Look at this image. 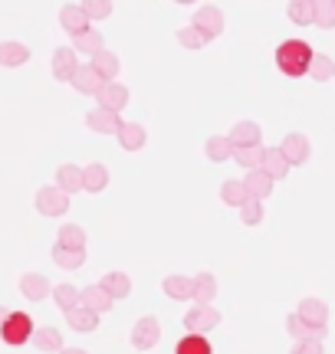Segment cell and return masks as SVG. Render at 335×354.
<instances>
[{"label":"cell","instance_id":"cb8c5ba5","mask_svg":"<svg viewBox=\"0 0 335 354\" xmlns=\"http://www.w3.org/2000/svg\"><path fill=\"white\" fill-rule=\"evenodd\" d=\"M105 46L102 33L96 30V26H86V30H79V33H73V50L82 53V56H92V53H99Z\"/></svg>","mask_w":335,"mask_h":354},{"label":"cell","instance_id":"5bb4252c","mask_svg":"<svg viewBox=\"0 0 335 354\" xmlns=\"http://www.w3.org/2000/svg\"><path fill=\"white\" fill-rule=\"evenodd\" d=\"M53 76L60 79V82H69V76L76 73L79 66V53L73 50V46H60V50L53 53Z\"/></svg>","mask_w":335,"mask_h":354},{"label":"cell","instance_id":"2e32d148","mask_svg":"<svg viewBox=\"0 0 335 354\" xmlns=\"http://www.w3.org/2000/svg\"><path fill=\"white\" fill-rule=\"evenodd\" d=\"M273 184H276V180H273L263 167H253V171H246V177H244L246 194H250V197H257V201H266V197H270Z\"/></svg>","mask_w":335,"mask_h":354},{"label":"cell","instance_id":"d6a6232c","mask_svg":"<svg viewBox=\"0 0 335 354\" xmlns=\"http://www.w3.org/2000/svg\"><path fill=\"white\" fill-rule=\"evenodd\" d=\"M99 286H102L112 299H129L132 292V279L125 276V272H105L102 279H99Z\"/></svg>","mask_w":335,"mask_h":354},{"label":"cell","instance_id":"c3c4849f","mask_svg":"<svg viewBox=\"0 0 335 354\" xmlns=\"http://www.w3.org/2000/svg\"><path fill=\"white\" fill-rule=\"evenodd\" d=\"M332 79H335V69H332Z\"/></svg>","mask_w":335,"mask_h":354},{"label":"cell","instance_id":"277c9868","mask_svg":"<svg viewBox=\"0 0 335 354\" xmlns=\"http://www.w3.org/2000/svg\"><path fill=\"white\" fill-rule=\"evenodd\" d=\"M161 342V322L155 315H145L132 325V348L135 351H152Z\"/></svg>","mask_w":335,"mask_h":354},{"label":"cell","instance_id":"4316f807","mask_svg":"<svg viewBox=\"0 0 335 354\" xmlns=\"http://www.w3.org/2000/svg\"><path fill=\"white\" fill-rule=\"evenodd\" d=\"M214 299H217V279H214V272H197L194 276V302L214 305Z\"/></svg>","mask_w":335,"mask_h":354},{"label":"cell","instance_id":"ab89813d","mask_svg":"<svg viewBox=\"0 0 335 354\" xmlns=\"http://www.w3.org/2000/svg\"><path fill=\"white\" fill-rule=\"evenodd\" d=\"M240 220H244V227H257V223H263V201H257V197H250V201H244L240 207Z\"/></svg>","mask_w":335,"mask_h":354},{"label":"cell","instance_id":"8d00e7d4","mask_svg":"<svg viewBox=\"0 0 335 354\" xmlns=\"http://www.w3.org/2000/svg\"><path fill=\"white\" fill-rule=\"evenodd\" d=\"M178 43L184 46V50H201V46L210 43V37H207L204 30H197L194 24H188V26H181L178 30Z\"/></svg>","mask_w":335,"mask_h":354},{"label":"cell","instance_id":"83f0119b","mask_svg":"<svg viewBox=\"0 0 335 354\" xmlns=\"http://www.w3.org/2000/svg\"><path fill=\"white\" fill-rule=\"evenodd\" d=\"M26 59H30V46L13 43V39L0 43V66H3V69H17V66H24Z\"/></svg>","mask_w":335,"mask_h":354},{"label":"cell","instance_id":"7dc6e473","mask_svg":"<svg viewBox=\"0 0 335 354\" xmlns=\"http://www.w3.org/2000/svg\"><path fill=\"white\" fill-rule=\"evenodd\" d=\"M174 3H197V0H174Z\"/></svg>","mask_w":335,"mask_h":354},{"label":"cell","instance_id":"9a60e30c","mask_svg":"<svg viewBox=\"0 0 335 354\" xmlns=\"http://www.w3.org/2000/svg\"><path fill=\"white\" fill-rule=\"evenodd\" d=\"M116 138L125 151H142L145 141H148V131H145V125H138V122H122L116 131Z\"/></svg>","mask_w":335,"mask_h":354},{"label":"cell","instance_id":"6da1fadb","mask_svg":"<svg viewBox=\"0 0 335 354\" xmlns=\"http://www.w3.org/2000/svg\"><path fill=\"white\" fill-rule=\"evenodd\" d=\"M312 46L306 39H283L276 46V69L289 79L309 76V63H312Z\"/></svg>","mask_w":335,"mask_h":354},{"label":"cell","instance_id":"d4e9b609","mask_svg":"<svg viewBox=\"0 0 335 354\" xmlns=\"http://www.w3.org/2000/svg\"><path fill=\"white\" fill-rule=\"evenodd\" d=\"M263 171H266V174L273 177V180H283L286 174H289V161H286V154L280 151V148H263Z\"/></svg>","mask_w":335,"mask_h":354},{"label":"cell","instance_id":"f6af8a7d","mask_svg":"<svg viewBox=\"0 0 335 354\" xmlns=\"http://www.w3.org/2000/svg\"><path fill=\"white\" fill-rule=\"evenodd\" d=\"M60 354H89V351H86V348H63Z\"/></svg>","mask_w":335,"mask_h":354},{"label":"cell","instance_id":"4dcf8cb0","mask_svg":"<svg viewBox=\"0 0 335 354\" xmlns=\"http://www.w3.org/2000/svg\"><path fill=\"white\" fill-rule=\"evenodd\" d=\"M53 263L60 266V269H66V272H73V269H79V266L86 263V250H69V246H53Z\"/></svg>","mask_w":335,"mask_h":354},{"label":"cell","instance_id":"d590c367","mask_svg":"<svg viewBox=\"0 0 335 354\" xmlns=\"http://www.w3.org/2000/svg\"><path fill=\"white\" fill-rule=\"evenodd\" d=\"M220 201L227 203V207H240L244 201H250L244 180H224V184H220Z\"/></svg>","mask_w":335,"mask_h":354},{"label":"cell","instance_id":"60d3db41","mask_svg":"<svg viewBox=\"0 0 335 354\" xmlns=\"http://www.w3.org/2000/svg\"><path fill=\"white\" fill-rule=\"evenodd\" d=\"M89 20H109L112 17V0H79Z\"/></svg>","mask_w":335,"mask_h":354},{"label":"cell","instance_id":"484cf974","mask_svg":"<svg viewBox=\"0 0 335 354\" xmlns=\"http://www.w3.org/2000/svg\"><path fill=\"white\" fill-rule=\"evenodd\" d=\"M30 342L37 344V351H43V354H60L66 348V344H63V335L53 328V325H46V328H37Z\"/></svg>","mask_w":335,"mask_h":354},{"label":"cell","instance_id":"f1b7e54d","mask_svg":"<svg viewBox=\"0 0 335 354\" xmlns=\"http://www.w3.org/2000/svg\"><path fill=\"white\" fill-rule=\"evenodd\" d=\"M204 154L210 158V161H217V165H224V161H230L233 158V141L227 138V135H210L204 145Z\"/></svg>","mask_w":335,"mask_h":354},{"label":"cell","instance_id":"f35d334b","mask_svg":"<svg viewBox=\"0 0 335 354\" xmlns=\"http://www.w3.org/2000/svg\"><path fill=\"white\" fill-rule=\"evenodd\" d=\"M332 69H335V59H329L325 53H312L309 76L316 79V82H329V79H332Z\"/></svg>","mask_w":335,"mask_h":354},{"label":"cell","instance_id":"74e56055","mask_svg":"<svg viewBox=\"0 0 335 354\" xmlns=\"http://www.w3.org/2000/svg\"><path fill=\"white\" fill-rule=\"evenodd\" d=\"M233 158H237V165H240V167L253 171V167L263 165V145H246V148H233Z\"/></svg>","mask_w":335,"mask_h":354},{"label":"cell","instance_id":"3957f363","mask_svg":"<svg viewBox=\"0 0 335 354\" xmlns=\"http://www.w3.org/2000/svg\"><path fill=\"white\" fill-rule=\"evenodd\" d=\"M37 210L43 216H63L69 210V194H66L60 184H50V187H39L37 190Z\"/></svg>","mask_w":335,"mask_h":354},{"label":"cell","instance_id":"7c38bea8","mask_svg":"<svg viewBox=\"0 0 335 354\" xmlns=\"http://www.w3.org/2000/svg\"><path fill=\"white\" fill-rule=\"evenodd\" d=\"M79 302L86 305V308H92L96 315H105V312H112V305H116V299L109 295V292L96 282V286H86V289H79Z\"/></svg>","mask_w":335,"mask_h":354},{"label":"cell","instance_id":"7402d4cb","mask_svg":"<svg viewBox=\"0 0 335 354\" xmlns=\"http://www.w3.org/2000/svg\"><path fill=\"white\" fill-rule=\"evenodd\" d=\"M227 138L233 141V148H246V145H263V131L257 122H237Z\"/></svg>","mask_w":335,"mask_h":354},{"label":"cell","instance_id":"8992f818","mask_svg":"<svg viewBox=\"0 0 335 354\" xmlns=\"http://www.w3.org/2000/svg\"><path fill=\"white\" fill-rule=\"evenodd\" d=\"M96 102H99L102 109H109V112H122V109L129 105V86L109 79V82H102V86L96 88Z\"/></svg>","mask_w":335,"mask_h":354},{"label":"cell","instance_id":"ac0fdd59","mask_svg":"<svg viewBox=\"0 0 335 354\" xmlns=\"http://www.w3.org/2000/svg\"><path fill=\"white\" fill-rule=\"evenodd\" d=\"M92 69H96V76L102 79V82H109V79H116L118 76V69H122V63H118V56L112 50H99V53H92Z\"/></svg>","mask_w":335,"mask_h":354},{"label":"cell","instance_id":"8fae6325","mask_svg":"<svg viewBox=\"0 0 335 354\" xmlns=\"http://www.w3.org/2000/svg\"><path fill=\"white\" fill-rule=\"evenodd\" d=\"M17 286L24 292V299H30V302H43V299H50V292H53L50 279L39 276V272H24Z\"/></svg>","mask_w":335,"mask_h":354},{"label":"cell","instance_id":"1f68e13d","mask_svg":"<svg viewBox=\"0 0 335 354\" xmlns=\"http://www.w3.org/2000/svg\"><path fill=\"white\" fill-rule=\"evenodd\" d=\"M56 184H60L66 194H79V190H82V167L79 165H60L56 167Z\"/></svg>","mask_w":335,"mask_h":354},{"label":"cell","instance_id":"e575fe53","mask_svg":"<svg viewBox=\"0 0 335 354\" xmlns=\"http://www.w3.org/2000/svg\"><path fill=\"white\" fill-rule=\"evenodd\" d=\"M56 243H60V246H69V250H86V230L76 227V223H63Z\"/></svg>","mask_w":335,"mask_h":354},{"label":"cell","instance_id":"52a82bcc","mask_svg":"<svg viewBox=\"0 0 335 354\" xmlns=\"http://www.w3.org/2000/svg\"><path fill=\"white\" fill-rule=\"evenodd\" d=\"M280 151L286 154V161L296 167V165H306L309 161V154H312V145H309V138L302 135V131H289L283 138V145H280Z\"/></svg>","mask_w":335,"mask_h":354},{"label":"cell","instance_id":"d6986e66","mask_svg":"<svg viewBox=\"0 0 335 354\" xmlns=\"http://www.w3.org/2000/svg\"><path fill=\"white\" fill-rule=\"evenodd\" d=\"M66 322H69V328H76V331H96L99 328V315H96L92 308H86L82 302H76L73 308H66Z\"/></svg>","mask_w":335,"mask_h":354},{"label":"cell","instance_id":"bcb514c9","mask_svg":"<svg viewBox=\"0 0 335 354\" xmlns=\"http://www.w3.org/2000/svg\"><path fill=\"white\" fill-rule=\"evenodd\" d=\"M3 318H7V308H3V305H0V322H3Z\"/></svg>","mask_w":335,"mask_h":354},{"label":"cell","instance_id":"ee69618b","mask_svg":"<svg viewBox=\"0 0 335 354\" xmlns=\"http://www.w3.org/2000/svg\"><path fill=\"white\" fill-rule=\"evenodd\" d=\"M293 354H325V351H323V342H296Z\"/></svg>","mask_w":335,"mask_h":354},{"label":"cell","instance_id":"7bdbcfd3","mask_svg":"<svg viewBox=\"0 0 335 354\" xmlns=\"http://www.w3.org/2000/svg\"><path fill=\"white\" fill-rule=\"evenodd\" d=\"M316 26L335 30V0H316Z\"/></svg>","mask_w":335,"mask_h":354},{"label":"cell","instance_id":"ffe728a7","mask_svg":"<svg viewBox=\"0 0 335 354\" xmlns=\"http://www.w3.org/2000/svg\"><path fill=\"white\" fill-rule=\"evenodd\" d=\"M69 86L76 88L79 95H96V88L102 86V79L96 76V69H92V66H82V63H79L76 73L69 76Z\"/></svg>","mask_w":335,"mask_h":354},{"label":"cell","instance_id":"4fadbf2b","mask_svg":"<svg viewBox=\"0 0 335 354\" xmlns=\"http://www.w3.org/2000/svg\"><path fill=\"white\" fill-rule=\"evenodd\" d=\"M161 289H165V295L168 299H174V302H188V299L194 302V279L184 276V272H171V276H165Z\"/></svg>","mask_w":335,"mask_h":354},{"label":"cell","instance_id":"30bf717a","mask_svg":"<svg viewBox=\"0 0 335 354\" xmlns=\"http://www.w3.org/2000/svg\"><path fill=\"white\" fill-rule=\"evenodd\" d=\"M286 331H289L296 342H323L329 325H309V322H302V318L293 312V315H286Z\"/></svg>","mask_w":335,"mask_h":354},{"label":"cell","instance_id":"5b68a950","mask_svg":"<svg viewBox=\"0 0 335 354\" xmlns=\"http://www.w3.org/2000/svg\"><path fill=\"white\" fill-rule=\"evenodd\" d=\"M220 325V312L214 305H197L184 315V331H197V335H207V331H214Z\"/></svg>","mask_w":335,"mask_h":354},{"label":"cell","instance_id":"e0dca14e","mask_svg":"<svg viewBox=\"0 0 335 354\" xmlns=\"http://www.w3.org/2000/svg\"><path fill=\"white\" fill-rule=\"evenodd\" d=\"M60 26L73 37V33H79V30L92 26V20L86 17V10H82L79 3H63V7H60Z\"/></svg>","mask_w":335,"mask_h":354},{"label":"cell","instance_id":"44dd1931","mask_svg":"<svg viewBox=\"0 0 335 354\" xmlns=\"http://www.w3.org/2000/svg\"><path fill=\"white\" fill-rule=\"evenodd\" d=\"M296 315L302 318V322H309V325H325V322H329V305H325L323 299L309 295V299H302V302H299Z\"/></svg>","mask_w":335,"mask_h":354},{"label":"cell","instance_id":"603a6c76","mask_svg":"<svg viewBox=\"0 0 335 354\" xmlns=\"http://www.w3.org/2000/svg\"><path fill=\"white\" fill-rule=\"evenodd\" d=\"M105 187H109V167L99 165V161L82 167V190L86 194H102Z\"/></svg>","mask_w":335,"mask_h":354},{"label":"cell","instance_id":"836d02e7","mask_svg":"<svg viewBox=\"0 0 335 354\" xmlns=\"http://www.w3.org/2000/svg\"><path fill=\"white\" fill-rule=\"evenodd\" d=\"M174 354H214L210 342H207L204 335H197V331H188L178 344H174Z\"/></svg>","mask_w":335,"mask_h":354},{"label":"cell","instance_id":"ba28073f","mask_svg":"<svg viewBox=\"0 0 335 354\" xmlns=\"http://www.w3.org/2000/svg\"><path fill=\"white\" fill-rule=\"evenodd\" d=\"M197 30H204L210 39H217L224 33V10L214 7V3H204L201 10H194V20H191Z\"/></svg>","mask_w":335,"mask_h":354},{"label":"cell","instance_id":"9c48e42d","mask_svg":"<svg viewBox=\"0 0 335 354\" xmlns=\"http://www.w3.org/2000/svg\"><path fill=\"white\" fill-rule=\"evenodd\" d=\"M118 125H122L118 112H109V109H102V105H96L92 112H86V128L96 131V135H116Z\"/></svg>","mask_w":335,"mask_h":354},{"label":"cell","instance_id":"7a4b0ae2","mask_svg":"<svg viewBox=\"0 0 335 354\" xmlns=\"http://www.w3.org/2000/svg\"><path fill=\"white\" fill-rule=\"evenodd\" d=\"M33 331H37V322L26 315V312H7V318L0 322V338L3 344H10V348H20L33 338Z\"/></svg>","mask_w":335,"mask_h":354},{"label":"cell","instance_id":"b9f144b4","mask_svg":"<svg viewBox=\"0 0 335 354\" xmlns=\"http://www.w3.org/2000/svg\"><path fill=\"white\" fill-rule=\"evenodd\" d=\"M50 295H53V302L60 305L63 312H66V308H73V305L79 302V289H76V286H66V282H63V286H53Z\"/></svg>","mask_w":335,"mask_h":354},{"label":"cell","instance_id":"f546056e","mask_svg":"<svg viewBox=\"0 0 335 354\" xmlns=\"http://www.w3.org/2000/svg\"><path fill=\"white\" fill-rule=\"evenodd\" d=\"M286 17L296 26H309L316 24V0H289L286 7Z\"/></svg>","mask_w":335,"mask_h":354}]
</instances>
